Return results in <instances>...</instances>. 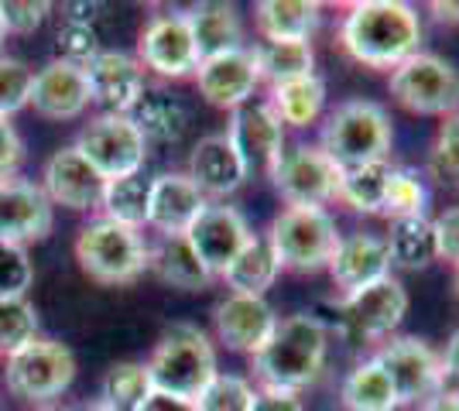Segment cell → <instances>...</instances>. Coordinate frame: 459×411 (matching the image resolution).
<instances>
[{"label":"cell","mask_w":459,"mask_h":411,"mask_svg":"<svg viewBox=\"0 0 459 411\" xmlns=\"http://www.w3.org/2000/svg\"><path fill=\"white\" fill-rule=\"evenodd\" d=\"M429 172L446 189H459V110L442 120L436 144L429 151Z\"/></svg>","instance_id":"f35d334b"},{"label":"cell","mask_w":459,"mask_h":411,"mask_svg":"<svg viewBox=\"0 0 459 411\" xmlns=\"http://www.w3.org/2000/svg\"><path fill=\"white\" fill-rule=\"evenodd\" d=\"M391 97L404 110L421 117H453L459 110V73L453 62L439 59L432 52H415L411 59L391 69L387 82Z\"/></svg>","instance_id":"52a82bcc"},{"label":"cell","mask_w":459,"mask_h":411,"mask_svg":"<svg viewBox=\"0 0 459 411\" xmlns=\"http://www.w3.org/2000/svg\"><path fill=\"white\" fill-rule=\"evenodd\" d=\"M69 411H117V408L103 405V401H82V405H76V408H69Z\"/></svg>","instance_id":"f5cc1de1"},{"label":"cell","mask_w":459,"mask_h":411,"mask_svg":"<svg viewBox=\"0 0 459 411\" xmlns=\"http://www.w3.org/2000/svg\"><path fill=\"white\" fill-rule=\"evenodd\" d=\"M391 144H394V127H391V117L384 114V107L370 99H346L325 117L319 148L343 172V168L384 161Z\"/></svg>","instance_id":"5b68a950"},{"label":"cell","mask_w":459,"mask_h":411,"mask_svg":"<svg viewBox=\"0 0 459 411\" xmlns=\"http://www.w3.org/2000/svg\"><path fill=\"white\" fill-rule=\"evenodd\" d=\"M0 411H4V401H0Z\"/></svg>","instance_id":"6f0895ef"},{"label":"cell","mask_w":459,"mask_h":411,"mask_svg":"<svg viewBox=\"0 0 459 411\" xmlns=\"http://www.w3.org/2000/svg\"><path fill=\"white\" fill-rule=\"evenodd\" d=\"M41 411H69V408H58V405H48V408H41Z\"/></svg>","instance_id":"11a10c76"},{"label":"cell","mask_w":459,"mask_h":411,"mask_svg":"<svg viewBox=\"0 0 459 411\" xmlns=\"http://www.w3.org/2000/svg\"><path fill=\"white\" fill-rule=\"evenodd\" d=\"M278 274H281V268L271 254L268 240L254 236L220 278L227 281L230 295H257V298H264V292L278 281Z\"/></svg>","instance_id":"f546056e"},{"label":"cell","mask_w":459,"mask_h":411,"mask_svg":"<svg viewBox=\"0 0 459 411\" xmlns=\"http://www.w3.org/2000/svg\"><path fill=\"white\" fill-rule=\"evenodd\" d=\"M195 82H199V93L210 107H220V110L244 107L261 82L254 52L240 45V48L220 52L212 59H203L195 69Z\"/></svg>","instance_id":"e0dca14e"},{"label":"cell","mask_w":459,"mask_h":411,"mask_svg":"<svg viewBox=\"0 0 459 411\" xmlns=\"http://www.w3.org/2000/svg\"><path fill=\"white\" fill-rule=\"evenodd\" d=\"M268 247L281 271L316 274L329 268L340 247V230L329 210L319 206H285L271 219Z\"/></svg>","instance_id":"277c9868"},{"label":"cell","mask_w":459,"mask_h":411,"mask_svg":"<svg viewBox=\"0 0 459 411\" xmlns=\"http://www.w3.org/2000/svg\"><path fill=\"white\" fill-rule=\"evenodd\" d=\"M31 79H35V73L24 62L0 56V117L11 120L18 110L28 107V99H31Z\"/></svg>","instance_id":"7bdbcfd3"},{"label":"cell","mask_w":459,"mask_h":411,"mask_svg":"<svg viewBox=\"0 0 459 411\" xmlns=\"http://www.w3.org/2000/svg\"><path fill=\"white\" fill-rule=\"evenodd\" d=\"M52 202L35 182L0 178V244H35L52 234Z\"/></svg>","instance_id":"2e32d148"},{"label":"cell","mask_w":459,"mask_h":411,"mask_svg":"<svg viewBox=\"0 0 459 411\" xmlns=\"http://www.w3.org/2000/svg\"><path fill=\"white\" fill-rule=\"evenodd\" d=\"M48 11L52 7L45 0H0V21H4L7 35H31V31H39Z\"/></svg>","instance_id":"ee69618b"},{"label":"cell","mask_w":459,"mask_h":411,"mask_svg":"<svg viewBox=\"0 0 459 411\" xmlns=\"http://www.w3.org/2000/svg\"><path fill=\"white\" fill-rule=\"evenodd\" d=\"M189 31H192V45H195V56L199 62L212 59L220 52H230V48H240V14L233 4H220V0H206V4H195L189 14Z\"/></svg>","instance_id":"d4e9b609"},{"label":"cell","mask_w":459,"mask_h":411,"mask_svg":"<svg viewBox=\"0 0 459 411\" xmlns=\"http://www.w3.org/2000/svg\"><path fill=\"white\" fill-rule=\"evenodd\" d=\"M250 52L257 62V76L268 79L271 86L316 76V52L308 41H261Z\"/></svg>","instance_id":"f1b7e54d"},{"label":"cell","mask_w":459,"mask_h":411,"mask_svg":"<svg viewBox=\"0 0 459 411\" xmlns=\"http://www.w3.org/2000/svg\"><path fill=\"white\" fill-rule=\"evenodd\" d=\"M76 148L103 182L137 176L148 158V141L137 131L131 114H100L82 127Z\"/></svg>","instance_id":"9c48e42d"},{"label":"cell","mask_w":459,"mask_h":411,"mask_svg":"<svg viewBox=\"0 0 459 411\" xmlns=\"http://www.w3.org/2000/svg\"><path fill=\"white\" fill-rule=\"evenodd\" d=\"M7 391L31 405H52L76 381V356L56 339L35 336L28 347L7 356Z\"/></svg>","instance_id":"ba28073f"},{"label":"cell","mask_w":459,"mask_h":411,"mask_svg":"<svg viewBox=\"0 0 459 411\" xmlns=\"http://www.w3.org/2000/svg\"><path fill=\"white\" fill-rule=\"evenodd\" d=\"M432 234H436V251L442 261L459 264V206H449L432 219Z\"/></svg>","instance_id":"f6af8a7d"},{"label":"cell","mask_w":459,"mask_h":411,"mask_svg":"<svg viewBox=\"0 0 459 411\" xmlns=\"http://www.w3.org/2000/svg\"><path fill=\"white\" fill-rule=\"evenodd\" d=\"M189 178L199 185V193L206 199H227L233 196L244 182L247 172L240 165V158L233 151L227 134H210L203 137L189 155Z\"/></svg>","instance_id":"cb8c5ba5"},{"label":"cell","mask_w":459,"mask_h":411,"mask_svg":"<svg viewBox=\"0 0 459 411\" xmlns=\"http://www.w3.org/2000/svg\"><path fill=\"white\" fill-rule=\"evenodd\" d=\"M343 408L346 411H398V394L391 388L381 364L370 356L357 364L343 381Z\"/></svg>","instance_id":"836d02e7"},{"label":"cell","mask_w":459,"mask_h":411,"mask_svg":"<svg viewBox=\"0 0 459 411\" xmlns=\"http://www.w3.org/2000/svg\"><path fill=\"white\" fill-rule=\"evenodd\" d=\"M439 360H442V388H449V391H459V330L449 336V343H446V353H442Z\"/></svg>","instance_id":"681fc988"},{"label":"cell","mask_w":459,"mask_h":411,"mask_svg":"<svg viewBox=\"0 0 459 411\" xmlns=\"http://www.w3.org/2000/svg\"><path fill=\"white\" fill-rule=\"evenodd\" d=\"M323 21L316 0H261L254 7V24L264 41H308Z\"/></svg>","instance_id":"484cf974"},{"label":"cell","mask_w":459,"mask_h":411,"mask_svg":"<svg viewBox=\"0 0 459 411\" xmlns=\"http://www.w3.org/2000/svg\"><path fill=\"white\" fill-rule=\"evenodd\" d=\"M456 288H459V264H456Z\"/></svg>","instance_id":"9f6ffc18"},{"label":"cell","mask_w":459,"mask_h":411,"mask_svg":"<svg viewBox=\"0 0 459 411\" xmlns=\"http://www.w3.org/2000/svg\"><path fill=\"white\" fill-rule=\"evenodd\" d=\"M419 411H459V391L439 388L436 394H429L419 405Z\"/></svg>","instance_id":"f907efd6"},{"label":"cell","mask_w":459,"mask_h":411,"mask_svg":"<svg viewBox=\"0 0 459 411\" xmlns=\"http://www.w3.org/2000/svg\"><path fill=\"white\" fill-rule=\"evenodd\" d=\"M247 411H306V405H302V398H299V394L261 388V391H254Z\"/></svg>","instance_id":"7dc6e473"},{"label":"cell","mask_w":459,"mask_h":411,"mask_svg":"<svg viewBox=\"0 0 459 411\" xmlns=\"http://www.w3.org/2000/svg\"><path fill=\"white\" fill-rule=\"evenodd\" d=\"M39 336V313L28 298L0 302V356H11Z\"/></svg>","instance_id":"8d00e7d4"},{"label":"cell","mask_w":459,"mask_h":411,"mask_svg":"<svg viewBox=\"0 0 459 411\" xmlns=\"http://www.w3.org/2000/svg\"><path fill=\"white\" fill-rule=\"evenodd\" d=\"M404 313H408V292L391 274L360 292L343 295L340 302V322L357 339H387L402 326Z\"/></svg>","instance_id":"4fadbf2b"},{"label":"cell","mask_w":459,"mask_h":411,"mask_svg":"<svg viewBox=\"0 0 459 411\" xmlns=\"http://www.w3.org/2000/svg\"><path fill=\"white\" fill-rule=\"evenodd\" d=\"M134 411H195V401H186V398H175L165 391H148Z\"/></svg>","instance_id":"c3c4849f"},{"label":"cell","mask_w":459,"mask_h":411,"mask_svg":"<svg viewBox=\"0 0 459 411\" xmlns=\"http://www.w3.org/2000/svg\"><path fill=\"white\" fill-rule=\"evenodd\" d=\"M387 257L394 268L404 271H425L432 261H439L436 251V234H432V219L429 216H402L391 219V230L384 236Z\"/></svg>","instance_id":"83f0119b"},{"label":"cell","mask_w":459,"mask_h":411,"mask_svg":"<svg viewBox=\"0 0 459 411\" xmlns=\"http://www.w3.org/2000/svg\"><path fill=\"white\" fill-rule=\"evenodd\" d=\"M325 350H329V330L319 315H288L278 319V330L264 343V350L254 353V373L261 388L299 394L308 388L325 367Z\"/></svg>","instance_id":"7a4b0ae2"},{"label":"cell","mask_w":459,"mask_h":411,"mask_svg":"<svg viewBox=\"0 0 459 411\" xmlns=\"http://www.w3.org/2000/svg\"><path fill=\"white\" fill-rule=\"evenodd\" d=\"M76 261L100 285H131L148 271V244L134 227L93 219L76 236Z\"/></svg>","instance_id":"8992f818"},{"label":"cell","mask_w":459,"mask_h":411,"mask_svg":"<svg viewBox=\"0 0 459 411\" xmlns=\"http://www.w3.org/2000/svg\"><path fill=\"white\" fill-rule=\"evenodd\" d=\"M4 41H7V28H4V21H0V48H4Z\"/></svg>","instance_id":"db71d44e"},{"label":"cell","mask_w":459,"mask_h":411,"mask_svg":"<svg viewBox=\"0 0 459 411\" xmlns=\"http://www.w3.org/2000/svg\"><path fill=\"white\" fill-rule=\"evenodd\" d=\"M186 240L192 244L195 257L203 261V268L210 274H223L233 264V257L247 247L254 234H250L247 216L240 213L237 206L227 202H210L199 219L189 227Z\"/></svg>","instance_id":"9a60e30c"},{"label":"cell","mask_w":459,"mask_h":411,"mask_svg":"<svg viewBox=\"0 0 459 411\" xmlns=\"http://www.w3.org/2000/svg\"><path fill=\"white\" fill-rule=\"evenodd\" d=\"M425 182L419 178V172L411 168H394L391 182H387V196H384V216L402 219V216H425Z\"/></svg>","instance_id":"74e56055"},{"label":"cell","mask_w":459,"mask_h":411,"mask_svg":"<svg viewBox=\"0 0 459 411\" xmlns=\"http://www.w3.org/2000/svg\"><path fill=\"white\" fill-rule=\"evenodd\" d=\"M391 161H370V165H357V168H343L340 172V193L336 199L350 206L353 213H384V196H387V182H391Z\"/></svg>","instance_id":"4dcf8cb0"},{"label":"cell","mask_w":459,"mask_h":411,"mask_svg":"<svg viewBox=\"0 0 459 411\" xmlns=\"http://www.w3.org/2000/svg\"><path fill=\"white\" fill-rule=\"evenodd\" d=\"M374 360L387 373L398 405H421L429 394L442 388V360L419 336H391Z\"/></svg>","instance_id":"8fae6325"},{"label":"cell","mask_w":459,"mask_h":411,"mask_svg":"<svg viewBox=\"0 0 459 411\" xmlns=\"http://www.w3.org/2000/svg\"><path fill=\"white\" fill-rule=\"evenodd\" d=\"M21 161H24V141L11 120L0 117V178H14Z\"/></svg>","instance_id":"bcb514c9"},{"label":"cell","mask_w":459,"mask_h":411,"mask_svg":"<svg viewBox=\"0 0 459 411\" xmlns=\"http://www.w3.org/2000/svg\"><path fill=\"white\" fill-rule=\"evenodd\" d=\"M230 144L240 158L244 172L250 176H268L278 168L285 155V124L274 117L268 103H244L230 117Z\"/></svg>","instance_id":"7c38bea8"},{"label":"cell","mask_w":459,"mask_h":411,"mask_svg":"<svg viewBox=\"0 0 459 411\" xmlns=\"http://www.w3.org/2000/svg\"><path fill=\"white\" fill-rule=\"evenodd\" d=\"M148 202H152V178H144L141 172L103 182V196H100L103 219L141 230L148 227Z\"/></svg>","instance_id":"d6a6232c"},{"label":"cell","mask_w":459,"mask_h":411,"mask_svg":"<svg viewBox=\"0 0 459 411\" xmlns=\"http://www.w3.org/2000/svg\"><path fill=\"white\" fill-rule=\"evenodd\" d=\"M131 120L144 134V141H158V144H175L189 127V114L178 99L165 97V93H148V90L131 110Z\"/></svg>","instance_id":"e575fe53"},{"label":"cell","mask_w":459,"mask_h":411,"mask_svg":"<svg viewBox=\"0 0 459 411\" xmlns=\"http://www.w3.org/2000/svg\"><path fill=\"white\" fill-rule=\"evenodd\" d=\"M212 322H216L220 343H227L230 350L237 353H250V356L264 350V343L278 330L274 309L257 295H227L216 305Z\"/></svg>","instance_id":"ac0fdd59"},{"label":"cell","mask_w":459,"mask_h":411,"mask_svg":"<svg viewBox=\"0 0 459 411\" xmlns=\"http://www.w3.org/2000/svg\"><path fill=\"white\" fill-rule=\"evenodd\" d=\"M45 196L56 206H65V210H93L100 206V196H103V178L96 172L86 158L79 155L76 144L62 148L56 155L45 161Z\"/></svg>","instance_id":"ffe728a7"},{"label":"cell","mask_w":459,"mask_h":411,"mask_svg":"<svg viewBox=\"0 0 459 411\" xmlns=\"http://www.w3.org/2000/svg\"><path fill=\"white\" fill-rule=\"evenodd\" d=\"M35 281L31 257L18 244H0V302H18Z\"/></svg>","instance_id":"ab89813d"},{"label":"cell","mask_w":459,"mask_h":411,"mask_svg":"<svg viewBox=\"0 0 459 411\" xmlns=\"http://www.w3.org/2000/svg\"><path fill=\"white\" fill-rule=\"evenodd\" d=\"M28 107H35L41 117L48 120H76L90 107V82L79 65L69 62H48L45 69L31 79V99Z\"/></svg>","instance_id":"44dd1931"},{"label":"cell","mask_w":459,"mask_h":411,"mask_svg":"<svg viewBox=\"0 0 459 411\" xmlns=\"http://www.w3.org/2000/svg\"><path fill=\"white\" fill-rule=\"evenodd\" d=\"M271 110L274 117L288 124V127H308L312 120H319L325 107V82L319 76L295 79V82H281L271 86Z\"/></svg>","instance_id":"1f68e13d"},{"label":"cell","mask_w":459,"mask_h":411,"mask_svg":"<svg viewBox=\"0 0 459 411\" xmlns=\"http://www.w3.org/2000/svg\"><path fill=\"white\" fill-rule=\"evenodd\" d=\"M340 45L370 69H394L421 48V18L404 0H357L346 7Z\"/></svg>","instance_id":"6da1fadb"},{"label":"cell","mask_w":459,"mask_h":411,"mask_svg":"<svg viewBox=\"0 0 459 411\" xmlns=\"http://www.w3.org/2000/svg\"><path fill=\"white\" fill-rule=\"evenodd\" d=\"M137 62L141 69H152L161 79L195 76L199 56L186 14H154L137 39Z\"/></svg>","instance_id":"5bb4252c"},{"label":"cell","mask_w":459,"mask_h":411,"mask_svg":"<svg viewBox=\"0 0 459 411\" xmlns=\"http://www.w3.org/2000/svg\"><path fill=\"white\" fill-rule=\"evenodd\" d=\"M144 367L152 377V391L175 394L186 401H195L220 373L210 336L189 322H175L172 330H165Z\"/></svg>","instance_id":"3957f363"},{"label":"cell","mask_w":459,"mask_h":411,"mask_svg":"<svg viewBox=\"0 0 459 411\" xmlns=\"http://www.w3.org/2000/svg\"><path fill=\"white\" fill-rule=\"evenodd\" d=\"M254 388L237 373H216L212 384L195 398V411H247Z\"/></svg>","instance_id":"60d3db41"},{"label":"cell","mask_w":459,"mask_h":411,"mask_svg":"<svg viewBox=\"0 0 459 411\" xmlns=\"http://www.w3.org/2000/svg\"><path fill=\"white\" fill-rule=\"evenodd\" d=\"M271 182L288 206L325 210V202H333L340 193V168L319 144H295L281 155L278 168L271 172Z\"/></svg>","instance_id":"30bf717a"},{"label":"cell","mask_w":459,"mask_h":411,"mask_svg":"<svg viewBox=\"0 0 459 411\" xmlns=\"http://www.w3.org/2000/svg\"><path fill=\"white\" fill-rule=\"evenodd\" d=\"M152 391V377L144 364H114L103 384H100V401L110 405L117 411H134L141 405V398Z\"/></svg>","instance_id":"d590c367"},{"label":"cell","mask_w":459,"mask_h":411,"mask_svg":"<svg viewBox=\"0 0 459 411\" xmlns=\"http://www.w3.org/2000/svg\"><path fill=\"white\" fill-rule=\"evenodd\" d=\"M429 11L439 24H459V0H432Z\"/></svg>","instance_id":"816d5d0a"},{"label":"cell","mask_w":459,"mask_h":411,"mask_svg":"<svg viewBox=\"0 0 459 411\" xmlns=\"http://www.w3.org/2000/svg\"><path fill=\"white\" fill-rule=\"evenodd\" d=\"M100 52H103V48H100V35H96L93 24L69 18L62 28H58V59L62 62L86 69Z\"/></svg>","instance_id":"b9f144b4"},{"label":"cell","mask_w":459,"mask_h":411,"mask_svg":"<svg viewBox=\"0 0 459 411\" xmlns=\"http://www.w3.org/2000/svg\"><path fill=\"white\" fill-rule=\"evenodd\" d=\"M325 271L333 274L336 288L343 295L360 292V288H367V285H374V281H381V278L391 274L387 244L374 234L340 236V247H336V254H333Z\"/></svg>","instance_id":"603a6c76"},{"label":"cell","mask_w":459,"mask_h":411,"mask_svg":"<svg viewBox=\"0 0 459 411\" xmlns=\"http://www.w3.org/2000/svg\"><path fill=\"white\" fill-rule=\"evenodd\" d=\"M148 271H154L165 285H172L178 292H199L212 281V274L203 268L186 234L158 236V244L148 247Z\"/></svg>","instance_id":"4316f807"},{"label":"cell","mask_w":459,"mask_h":411,"mask_svg":"<svg viewBox=\"0 0 459 411\" xmlns=\"http://www.w3.org/2000/svg\"><path fill=\"white\" fill-rule=\"evenodd\" d=\"M82 73L90 103H100L107 114H131L144 97V69L127 52H100Z\"/></svg>","instance_id":"d6986e66"},{"label":"cell","mask_w":459,"mask_h":411,"mask_svg":"<svg viewBox=\"0 0 459 411\" xmlns=\"http://www.w3.org/2000/svg\"><path fill=\"white\" fill-rule=\"evenodd\" d=\"M210 202L199 193V185L182 172H165L152 178V202H148V227L161 236L189 234V227Z\"/></svg>","instance_id":"7402d4cb"}]
</instances>
